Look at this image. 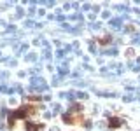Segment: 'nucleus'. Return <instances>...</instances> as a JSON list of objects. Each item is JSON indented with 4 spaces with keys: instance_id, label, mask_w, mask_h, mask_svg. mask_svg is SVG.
<instances>
[{
    "instance_id": "f257e3e1",
    "label": "nucleus",
    "mask_w": 140,
    "mask_h": 131,
    "mask_svg": "<svg viewBox=\"0 0 140 131\" xmlns=\"http://www.w3.org/2000/svg\"><path fill=\"white\" fill-rule=\"evenodd\" d=\"M119 124H121V121H119V119H110V126H114V128H117Z\"/></svg>"
}]
</instances>
